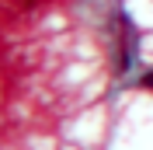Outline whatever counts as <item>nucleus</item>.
I'll return each mask as SVG.
<instances>
[{"label": "nucleus", "instance_id": "1", "mask_svg": "<svg viewBox=\"0 0 153 150\" xmlns=\"http://www.w3.org/2000/svg\"><path fill=\"white\" fill-rule=\"evenodd\" d=\"M139 84H143L146 91H153V70H146V74H143V80H139Z\"/></svg>", "mask_w": 153, "mask_h": 150}]
</instances>
